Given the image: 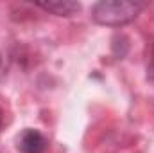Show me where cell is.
Here are the masks:
<instances>
[{"instance_id":"6da1fadb","label":"cell","mask_w":154,"mask_h":153,"mask_svg":"<svg viewBox=\"0 0 154 153\" xmlns=\"http://www.w3.org/2000/svg\"><path fill=\"white\" fill-rule=\"evenodd\" d=\"M145 7L143 2H131V0H106L93 5L91 16L100 25L118 27L124 24L133 22L140 11Z\"/></svg>"},{"instance_id":"7a4b0ae2","label":"cell","mask_w":154,"mask_h":153,"mask_svg":"<svg viewBox=\"0 0 154 153\" xmlns=\"http://www.w3.org/2000/svg\"><path fill=\"white\" fill-rule=\"evenodd\" d=\"M18 150L22 153H45L47 150V139L38 130L27 128L18 137Z\"/></svg>"},{"instance_id":"3957f363","label":"cell","mask_w":154,"mask_h":153,"mask_svg":"<svg viewBox=\"0 0 154 153\" xmlns=\"http://www.w3.org/2000/svg\"><path fill=\"white\" fill-rule=\"evenodd\" d=\"M41 9L57 15V16H72L81 9L79 2H72V0H52V2H38Z\"/></svg>"},{"instance_id":"277c9868","label":"cell","mask_w":154,"mask_h":153,"mask_svg":"<svg viewBox=\"0 0 154 153\" xmlns=\"http://www.w3.org/2000/svg\"><path fill=\"white\" fill-rule=\"evenodd\" d=\"M2 126H4V112L0 108V130H2Z\"/></svg>"}]
</instances>
